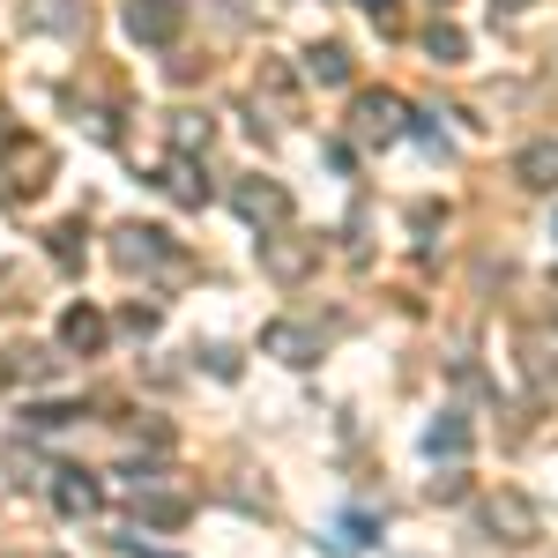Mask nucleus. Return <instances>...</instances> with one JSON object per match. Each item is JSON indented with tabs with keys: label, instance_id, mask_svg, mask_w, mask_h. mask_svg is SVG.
<instances>
[{
	"label": "nucleus",
	"instance_id": "f257e3e1",
	"mask_svg": "<svg viewBox=\"0 0 558 558\" xmlns=\"http://www.w3.org/2000/svg\"><path fill=\"white\" fill-rule=\"evenodd\" d=\"M476 529L484 536H499V544H536V499L529 492H514V484H499V492H484L476 499Z\"/></svg>",
	"mask_w": 558,
	"mask_h": 558
},
{
	"label": "nucleus",
	"instance_id": "bb28decb",
	"mask_svg": "<svg viewBox=\"0 0 558 558\" xmlns=\"http://www.w3.org/2000/svg\"><path fill=\"white\" fill-rule=\"evenodd\" d=\"M120 551H128V558H165V551H142V544H134V536H120Z\"/></svg>",
	"mask_w": 558,
	"mask_h": 558
},
{
	"label": "nucleus",
	"instance_id": "393cba45",
	"mask_svg": "<svg viewBox=\"0 0 558 558\" xmlns=\"http://www.w3.org/2000/svg\"><path fill=\"white\" fill-rule=\"evenodd\" d=\"M120 320H128L134 336H149V328H157V305H128V313H120Z\"/></svg>",
	"mask_w": 558,
	"mask_h": 558
},
{
	"label": "nucleus",
	"instance_id": "dca6fc26",
	"mask_svg": "<svg viewBox=\"0 0 558 558\" xmlns=\"http://www.w3.org/2000/svg\"><path fill=\"white\" fill-rule=\"evenodd\" d=\"M254 89L276 105V112H283V120L299 112V83H291V68H283V60H260V83H254Z\"/></svg>",
	"mask_w": 558,
	"mask_h": 558
},
{
	"label": "nucleus",
	"instance_id": "5701e85b",
	"mask_svg": "<svg viewBox=\"0 0 558 558\" xmlns=\"http://www.w3.org/2000/svg\"><path fill=\"white\" fill-rule=\"evenodd\" d=\"M357 8H365L380 31H402V0H357Z\"/></svg>",
	"mask_w": 558,
	"mask_h": 558
},
{
	"label": "nucleus",
	"instance_id": "4468645a",
	"mask_svg": "<svg viewBox=\"0 0 558 558\" xmlns=\"http://www.w3.org/2000/svg\"><path fill=\"white\" fill-rule=\"evenodd\" d=\"M425 454H432V462H439V454H447V462H462V454H470V417H462V410H447V417L425 432Z\"/></svg>",
	"mask_w": 558,
	"mask_h": 558
},
{
	"label": "nucleus",
	"instance_id": "a211bd4d",
	"mask_svg": "<svg viewBox=\"0 0 558 558\" xmlns=\"http://www.w3.org/2000/svg\"><path fill=\"white\" fill-rule=\"evenodd\" d=\"M305 75L328 83V89H343L350 83V52H343V45H313V52H305Z\"/></svg>",
	"mask_w": 558,
	"mask_h": 558
},
{
	"label": "nucleus",
	"instance_id": "6e6552de",
	"mask_svg": "<svg viewBox=\"0 0 558 558\" xmlns=\"http://www.w3.org/2000/svg\"><path fill=\"white\" fill-rule=\"evenodd\" d=\"M260 350L283 357V365H313V357H320V328H305V320H268V328H260Z\"/></svg>",
	"mask_w": 558,
	"mask_h": 558
},
{
	"label": "nucleus",
	"instance_id": "f03ea898",
	"mask_svg": "<svg viewBox=\"0 0 558 558\" xmlns=\"http://www.w3.org/2000/svg\"><path fill=\"white\" fill-rule=\"evenodd\" d=\"M231 209L246 216L254 231H283V223H291V186H283V179L246 172V179H231Z\"/></svg>",
	"mask_w": 558,
	"mask_h": 558
},
{
	"label": "nucleus",
	"instance_id": "4be33fe9",
	"mask_svg": "<svg viewBox=\"0 0 558 558\" xmlns=\"http://www.w3.org/2000/svg\"><path fill=\"white\" fill-rule=\"evenodd\" d=\"M172 142H179V149H186V157H194V149H209V120H202V112H179Z\"/></svg>",
	"mask_w": 558,
	"mask_h": 558
},
{
	"label": "nucleus",
	"instance_id": "9d476101",
	"mask_svg": "<svg viewBox=\"0 0 558 558\" xmlns=\"http://www.w3.org/2000/svg\"><path fill=\"white\" fill-rule=\"evenodd\" d=\"M134 514L149 521V529H179V521L194 514V499L186 492H165V476H149V484H134Z\"/></svg>",
	"mask_w": 558,
	"mask_h": 558
},
{
	"label": "nucleus",
	"instance_id": "0eeeda50",
	"mask_svg": "<svg viewBox=\"0 0 558 558\" xmlns=\"http://www.w3.org/2000/svg\"><path fill=\"white\" fill-rule=\"evenodd\" d=\"M45 179H52V149H45V142L8 149V157H0V202H31Z\"/></svg>",
	"mask_w": 558,
	"mask_h": 558
},
{
	"label": "nucleus",
	"instance_id": "f8f14e48",
	"mask_svg": "<svg viewBox=\"0 0 558 558\" xmlns=\"http://www.w3.org/2000/svg\"><path fill=\"white\" fill-rule=\"evenodd\" d=\"M60 350L97 357V350H105V313H97V305H68V320H60Z\"/></svg>",
	"mask_w": 558,
	"mask_h": 558
},
{
	"label": "nucleus",
	"instance_id": "9b49d317",
	"mask_svg": "<svg viewBox=\"0 0 558 558\" xmlns=\"http://www.w3.org/2000/svg\"><path fill=\"white\" fill-rule=\"evenodd\" d=\"M514 179L529 186V194H558V134H544V142H529V149H521Z\"/></svg>",
	"mask_w": 558,
	"mask_h": 558
},
{
	"label": "nucleus",
	"instance_id": "2eb2a0df",
	"mask_svg": "<svg viewBox=\"0 0 558 558\" xmlns=\"http://www.w3.org/2000/svg\"><path fill=\"white\" fill-rule=\"evenodd\" d=\"M31 31H60V38H83V8H75V0H31Z\"/></svg>",
	"mask_w": 558,
	"mask_h": 558
},
{
	"label": "nucleus",
	"instance_id": "20e7f679",
	"mask_svg": "<svg viewBox=\"0 0 558 558\" xmlns=\"http://www.w3.org/2000/svg\"><path fill=\"white\" fill-rule=\"evenodd\" d=\"M350 128H357V142H402V134H410V105H402L395 89H357Z\"/></svg>",
	"mask_w": 558,
	"mask_h": 558
},
{
	"label": "nucleus",
	"instance_id": "7ed1b4c3",
	"mask_svg": "<svg viewBox=\"0 0 558 558\" xmlns=\"http://www.w3.org/2000/svg\"><path fill=\"white\" fill-rule=\"evenodd\" d=\"M112 260H120L128 276H149V268H172L179 246H172L165 223H120V231H112Z\"/></svg>",
	"mask_w": 558,
	"mask_h": 558
},
{
	"label": "nucleus",
	"instance_id": "cd10ccee",
	"mask_svg": "<svg viewBox=\"0 0 558 558\" xmlns=\"http://www.w3.org/2000/svg\"><path fill=\"white\" fill-rule=\"evenodd\" d=\"M0 387H8V357H0Z\"/></svg>",
	"mask_w": 558,
	"mask_h": 558
},
{
	"label": "nucleus",
	"instance_id": "39448f33",
	"mask_svg": "<svg viewBox=\"0 0 558 558\" xmlns=\"http://www.w3.org/2000/svg\"><path fill=\"white\" fill-rule=\"evenodd\" d=\"M260 268H268L276 283H305V276L320 268V239H299L291 223H283V231H260Z\"/></svg>",
	"mask_w": 558,
	"mask_h": 558
},
{
	"label": "nucleus",
	"instance_id": "423d86ee",
	"mask_svg": "<svg viewBox=\"0 0 558 558\" xmlns=\"http://www.w3.org/2000/svg\"><path fill=\"white\" fill-rule=\"evenodd\" d=\"M128 38L134 45H179V31H186V0H128Z\"/></svg>",
	"mask_w": 558,
	"mask_h": 558
},
{
	"label": "nucleus",
	"instance_id": "ddd939ff",
	"mask_svg": "<svg viewBox=\"0 0 558 558\" xmlns=\"http://www.w3.org/2000/svg\"><path fill=\"white\" fill-rule=\"evenodd\" d=\"M165 194H172V202H186V209H202V202H209V179H202V165H194L186 149L165 165Z\"/></svg>",
	"mask_w": 558,
	"mask_h": 558
},
{
	"label": "nucleus",
	"instance_id": "aec40b11",
	"mask_svg": "<svg viewBox=\"0 0 558 558\" xmlns=\"http://www.w3.org/2000/svg\"><path fill=\"white\" fill-rule=\"evenodd\" d=\"M75 417H83L75 402H38V410H23V425H31V432H60V425H75Z\"/></svg>",
	"mask_w": 558,
	"mask_h": 558
},
{
	"label": "nucleus",
	"instance_id": "b1692460",
	"mask_svg": "<svg viewBox=\"0 0 558 558\" xmlns=\"http://www.w3.org/2000/svg\"><path fill=\"white\" fill-rule=\"evenodd\" d=\"M336 544H343V551H357V544H373V521H365V514H350V521H343V536H336Z\"/></svg>",
	"mask_w": 558,
	"mask_h": 558
},
{
	"label": "nucleus",
	"instance_id": "412c9836",
	"mask_svg": "<svg viewBox=\"0 0 558 558\" xmlns=\"http://www.w3.org/2000/svg\"><path fill=\"white\" fill-rule=\"evenodd\" d=\"M8 373H23V380H60V357H52V350H23V357H8Z\"/></svg>",
	"mask_w": 558,
	"mask_h": 558
},
{
	"label": "nucleus",
	"instance_id": "a878e982",
	"mask_svg": "<svg viewBox=\"0 0 558 558\" xmlns=\"http://www.w3.org/2000/svg\"><path fill=\"white\" fill-rule=\"evenodd\" d=\"M536 0H492V15H529Z\"/></svg>",
	"mask_w": 558,
	"mask_h": 558
},
{
	"label": "nucleus",
	"instance_id": "6ab92c4d",
	"mask_svg": "<svg viewBox=\"0 0 558 558\" xmlns=\"http://www.w3.org/2000/svg\"><path fill=\"white\" fill-rule=\"evenodd\" d=\"M45 239H52V260H60V268H75V260H83V216H68V223H52V231H45Z\"/></svg>",
	"mask_w": 558,
	"mask_h": 558
},
{
	"label": "nucleus",
	"instance_id": "1a4fd4ad",
	"mask_svg": "<svg viewBox=\"0 0 558 558\" xmlns=\"http://www.w3.org/2000/svg\"><path fill=\"white\" fill-rule=\"evenodd\" d=\"M52 507H60L68 521H89L97 507H105V484H97L89 470H52Z\"/></svg>",
	"mask_w": 558,
	"mask_h": 558
},
{
	"label": "nucleus",
	"instance_id": "f3484780",
	"mask_svg": "<svg viewBox=\"0 0 558 558\" xmlns=\"http://www.w3.org/2000/svg\"><path fill=\"white\" fill-rule=\"evenodd\" d=\"M425 52L439 60V68H462V60H470V38H462V31L439 15V23H425Z\"/></svg>",
	"mask_w": 558,
	"mask_h": 558
}]
</instances>
